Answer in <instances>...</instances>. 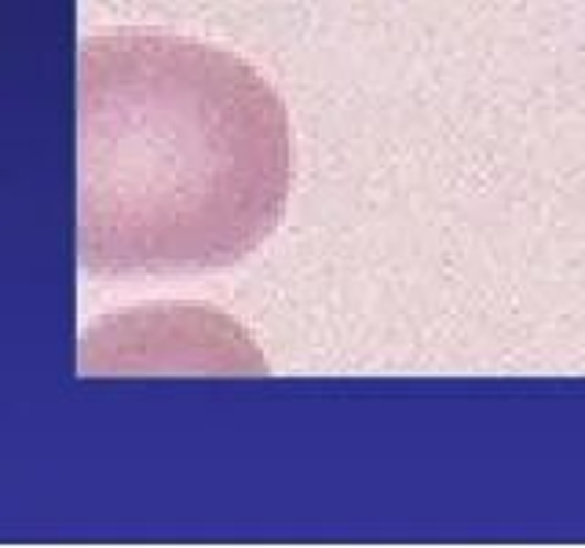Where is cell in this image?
Wrapping results in <instances>:
<instances>
[{
	"instance_id": "6da1fadb",
	"label": "cell",
	"mask_w": 585,
	"mask_h": 548,
	"mask_svg": "<svg viewBox=\"0 0 585 548\" xmlns=\"http://www.w3.org/2000/svg\"><path fill=\"white\" fill-rule=\"evenodd\" d=\"M289 118L239 55L107 30L77 55V260L92 275L217 271L283 220Z\"/></svg>"
}]
</instances>
